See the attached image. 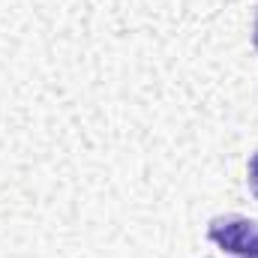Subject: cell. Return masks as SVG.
Segmentation results:
<instances>
[{
    "instance_id": "obj_2",
    "label": "cell",
    "mask_w": 258,
    "mask_h": 258,
    "mask_svg": "<svg viewBox=\"0 0 258 258\" xmlns=\"http://www.w3.org/2000/svg\"><path fill=\"white\" fill-rule=\"evenodd\" d=\"M249 186H252V192L258 195V156L252 159V165H249Z\"/></svg>"
},
{
    "instance_id": "obj_1",
    "label": "cell",
    "mask_w": 258,
    "mask_h": 258,
    "mask_svg": "<svg viewBox=\"0 0 258 258\" xmlns=\"http://www.w3.org/2000/svg\"><path fill=\"white\" fill-rule=\"evenodd\" d=\"M213 240H219L222 246L234 249V252H249V255H258V228L255 222H246V219H225V222H216L213 225Z\"/></svg>"
},
{
    "instance_id": "obj_3",
    "label": "cell",
    "mask_w": 258,
    "mask_h": 258,
    "mask_svg": "<svg viewBox=\"0 0 258 258\" xmlns=\"http://www.w3.org/2000/svg\"><path fill=\"white\" fill-rule=\"evenodd\" d=\"M255 39H258V36H255Z\"/></svg>"
}]
</instances>
